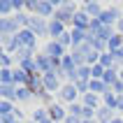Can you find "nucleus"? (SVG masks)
Wrapping results in <instances>:
<instances>
[{
  "label": "nucleus",
  "instance_id": "nucleus-1",
  "mask_svg": "<svg viewBox=\"0 0 123 123\" xmlns=\"http://www.w3.org/2000/svg\"><path fill=\"white\" fill-rule=\"evenodd\" d=\"M63 98H65V100H74L77 98V86H72V84L65 86V88H63Z\"/></svg>",
  "mask_w": 123,
  "mask_h": 123
},
{
  "label": "nucleus",
  "instance_id": "nucleus-3",
  "mask_svg": "<svg viewBox=\"0 0 123 123\" xmlns=\"http://www.w3.org/2000/svg\"><path fill=\"white\" fill-rule=\"evenodd\" d=\"M49 116H51V118H58V121H61L65 114H63V109H61V107H56V105H54V107L49 109Z\"/></svg>",
  "mask_w": 123,
  "mask_h": 123
},
{
  "label": "nucleus",
  "instance_id": "nucleus-4",
  "mask_svg": "<svg viewBox=\"0 0 123 123\" xmlns=\"http://www.w3.org/2000/svg\"><path fill=\"white\" fill-rule=\"evenodd\" d=\"M98 116L102 118L105 123H109V118H111V109H109V107H102V109H100V114H98Z\"/></svg>",
  "mask_w": 123,
  "mask_h": 123
},
{
  "label": "nucleus",
  "instance_id": "nucleus-8",
  "mask_svg": "<svg viewBox=\"0 0 123 123\" xmlns=\"http://www.w3.org/2000/svg\"><path fill=\"white\" fill-rule=\"evenodd\" d=\"M116 109L123 111V95H116Z\"/></svg>",
  "mask_w": 123,
  "mask_h": 123
},
{
  "label": "nucleus",
  "instance_id": "nucleus-6",
  "mask_svg": "<svg viewBox=\"0 0 123 123\" xmlns=\"http://www.w3.org/2000/svg\"><path fill=\"white\" fill-rule=\"evenodd\" d=\"M98 105V98L93 95V93H91V95H86V107H95Z\"/></svg>",
  "mask_w": 123,
  "mask_h": 123
},
{
  "label": "nucleus",
  "instance_id": "nucleus-2",
  "mask_svg": "<svg viewBox=\"0 0 123 123\" xmlns=\"http://www.w3.org/2000/svg\"><path fill=\"white\" fill-rule=\"evenodd\" d=\"M114 61H116V58H114V54H102L100 65H102V68H107V65H114Z\"/></svg>",
  "mask_w": 123,
  "mask_h": 123
},
{
  "label": "nucleus",
  "instance_id": "nucleus-7",
  "mask_svg": "<svg viewBox=\"0 0 123 123\" xmlns=\"http://www.w3.org/2000/svg\"><path fill=\"white\" fill-rule=\"evenodd\" d=\"M86 9H88L91 14H102V12H100V5H88Z\"/></svg>",
  "mask_w": 123,
  "mask_h": 123
},
{
  "label": "nucleus",
  "instance_id": "nucleus-5",
  "mask_svg": "<svg viewBox=\"0 0 123 123\" xmlns=\"http://www.w3.org/2000/svg\"><path fill=\"white\" fill-rule=\"evenodd\" d=\"M74 19H77V26H86V23H88V21H86V19H88V16H86V14H77V16H74Z\"/></svg>",
  "mask_w": 123,
  "mask_h": 123
},
{
  "label": "nucleus",
  "instance_id": "nucleus-9",
  "mask_svg": "<svg viewBox=\"0 0 123 123\" xmlns=\"http://www.w3.org/2000/svg\"><path fill=\"white\" fill-rule=\"evenodd\" d=\"M109 123H123V121H121V118H116V121H109Z\"/></svg>",
  "mask_w": 123,
  "mask_h": 123
}]
</instances>
